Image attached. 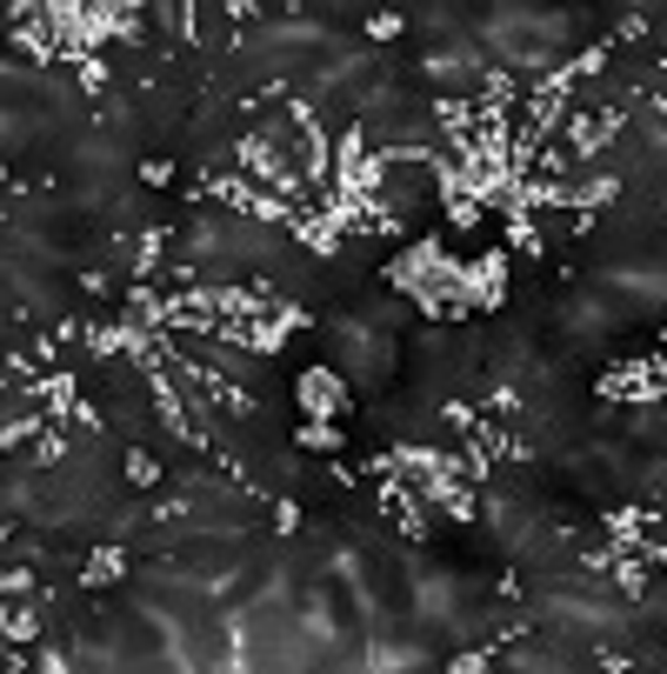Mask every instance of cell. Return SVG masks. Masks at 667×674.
Here are the masks:
<instances>
[{"instance_id":"cell-1","label":"cell","mask_w":667,"mask_h":674,"mask_svg":"<svg viewBox=\"0 0 667 674\" xmlns=\"http://www.w3.org/2000/svg\"><path fill=\"white\" fill-rule=\"evenodd\" d=\"M294 401H301V414H307V420H341V407H348L341 368H307V374L294 381Z\"/></svg>"},{"instance_id":"cell-2","label":"cell","mask_w":667,"mask_h":674,"mask_svg":"<svg viewBox=\"0 0 667 674\" xmlns=\"http://www.w3.org/2000/svg\"><path fill=\"white\" fill-rule=\"evenodd\" d=\"M301 454H341L348 435H341V420H301V435H294Z\"/></svg>"},{"instance_id":"cell-3","label":"cell","mask_w":667,"mask_h":674,"mask_svg":"<svg viewBox=\"0 0 667 674\" xmlns=\"http://www.w3.org/2000/svg\"><path fill=\"white\" fill-rule=\"evenodd\" d=\"M121 468H127V481H134V487H160V454L127 448V461H121Z\"/></svg>"},{"instance_id":"cell-4","label":"cell","mask_w":667,"mask_h":674,"mask_svg":"<svg viewBox=\"0 0 667 674\" xmlns=\"http://www.w3.org/2000/svg\"><path fill=\"white\" fill-rule=\"evenodd\" d=\"M301 528V508H294V501H274V535H294Z\"/></svg>"},{"instance_id":"cell-5","label":"cell","mask_w":667,"mask_h":674,"mask_svg":"<svg viewBox=\"0 0 667 674\" xmlns=\"http://www.w3.org/2000/svg\"><path fill=\"white\" fill-rule=\"evenodd\" d=\"M400 27H407V21H400V14H374V21H368V34H374V41H394V34H400Z\"/></svg>"}]
</instances>
